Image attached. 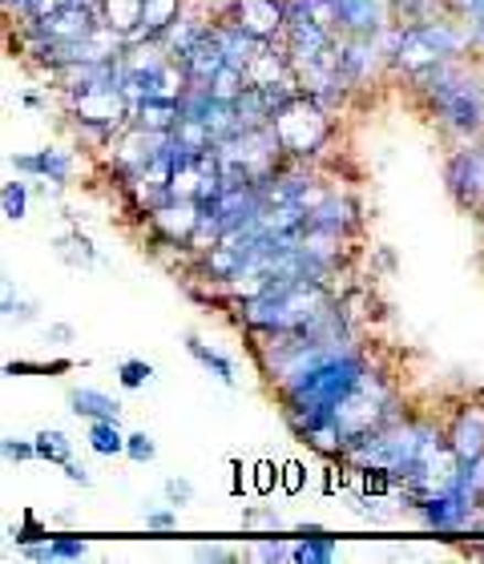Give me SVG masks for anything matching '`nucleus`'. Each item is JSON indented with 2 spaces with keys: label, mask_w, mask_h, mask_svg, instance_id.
Returning <instances> with one entry per match:
<instances>
[{
  "label": "nucleus",
  "mask_w": 484,
  "mask_h": 564,
  "mask_svg": "<svg viewBox=\"0 0 484 564\" xmlns=\"http://www.w3.org/2000/svg\"><path fill=\"white\" fill-rule=\"evenodd\" d=\"M416 89L424 94L428 109L440 118L444 130H452L456 138L473 141L484 133V85L476 77L456 65V61H440L428 73L412 77Z\"/></svg>",
  "instance_id": "nucleus-1"
},
{
  "label": "nucleus",
  "mask_w": 484,
  "mask_h": 564,
  "mask_svg": "<svg viewBox=\"0 0 484 564\" xmlns=\"http://www.w3.org/2000/svg\"><path fill=\"white\" fill-rule=\"evenodd\" d=\"M271 133L279 138V150H283L287 162L308 165L323 153V145L331 141V113L308 94H295L291 101L275 109Z\"/></svg>",
  "instance_id": "nucleus-2"
},
{
  "label": "nucleus",
  "mask_w": 484,
  "mask_h": 564,
  "mask_svg": "<svg viewBox=\"0 0 484 564\" xmlns=\"http://www.w3.org/2000/svg\"><path fill=\"white\" fill-rule=\"evenodd\" d=\"M218 21L238 24L259 41H279L287 29V0H226Z\"/></svg>",
  "instance_id": "nucleus-3"
},
{
  "label": "nucleus",
  "mask_w": 484,
  "mask_h": 564,
  "mask_svg": "<svg viewBox=\"0 0 484 564\" xmlns=\"http://www.w3.org/2000/svg\"><path fill=\"white\" fill-rule=\"evenodd\" d=\"M444 182L464 210H484V150L476 145L452 150L449 165H444Z\"/></svg>",
  "instance_id": "nucleus-4"
},
{
  "label": "nucleus",
  "mask_w": 484,
  "mask_h": 564,
  "mask_svg": "<svg viewBox=\"0 0 484 564\" xmlns=\"http://www.w3.org/2000/svg\"><path fill=\"white\" fill-rule=\"evenodd\" d=\"M9 165L21 177H29V182H33V177H45V182L69 186L77 158H73L69 150H61V145H45V150H36V153H12Z\"/></svg>",
  "instance_id": "nucleus-5"
},
{
  "label": "nucleus",
  "mask_w": 484,
  "mask_h": 564,
  "mask_svg": "<svg viewBox=\"0 0 484 564\" xmlns=\"http://www.w3.org/2000/svg\"><path fill=\"white\" fill-rule=\"evenodd\" d=\"M449 447L461 464H473L484 456V408H464L449 427Z\"/></svg>",
  "instance_id": "nucleus-6"
},
{
  "label": "nucleus",
  "mask_w": 484,
  "mask_h": 564,
  "mask_svg": "<svg viewBox=\"0 0 484 564\" xmlns=\"http://www.w3.org/2000/svg\"><path fill=\"white\" fill-rule=\"evenodd\" d=\"M178 121H182V97H142L130 109V126H142V130L154 133H174Z\"/></svg>",
  "instance_id": "nucleus-7"
},
{
  "label": "nucleus",
  "mask_w": 484,
  "mask_h": 564,
  "mask_svg": "<svg viewBox=\"0 0 484 564\" xmlns=\"http://www.w3.org/2000/svg\"><path fill=\"white\" fill-rule=\"evenodd\" d=\"M308 223L323 226V230H335V235L347 238L355 226H359V206H355V198H347V194H340V189H331L327 198L308 214Z\"/></svg>",
  "instance_id": "nucleus-8"
},
{
  "label": "nucleus",
  "mask_w": 484,
  "mask_h": 564,
  "mask_svg": "<svg viewBox=\"0 0 484 564\" xmlns=\"http://www.w3.org/2000/svg\"><path fill=\"white\" fill-rule=\"evenodd\" d=\"M182 65H186L190 82H206V85H211L214 73L223 69V65H226V48H223V41H218V33H214V24L198 36V45H194L186 57H182Z\"/></svg>",
  "instance_id": "nucleus-9"
},
{
  "label": "nucleus",
  "mask_w": 484,
  "mask_h": 564,
  "mask_svg": "<svg viewBox=\"0 0 484 564\" xmlns=\"http://www.w3.org/2000/svg\"><path fill=\"white\" fill-rule=\"evenodd\" d=\"M69 412L82 415V420H121V403L97 388H73Z\"/></svg>",
  "instance_id": "nucleus-10"
},
{
  "label": "nucleus",
  "mask_w": 484,
  "mask_h": 564,
  "mask_svg": "<svg viewBox=\"0 0 484 564\" xmlns=\"http://www.w3.org/2000/svg\"><path fill=\"white\" fill-rule=\"evenodd\" d=\"M182 17V0H146L142 4V29L130 36V45L133 41H150V36H162L170 24Z\"/></svg>",
  "instance_id": "nucleus-11"
},
{
  "label": "nucleus",
  "mask_w": 484,
  "mask_h": 564,
  "mask_svg": "<svg viewBox=\"0 0 484 564\" xmlns=\"http://www.w3.org/2000/svg\"><path fill=\"white\" fill-rule=\"evenodd\" d=\"M53 250H57V259H65L69 267H77V271H89V267H97V262H101L97 247L82 235V230H77V226L53 238Z\"/></svg>",
  "instance_id": "nucleus-12"
},
{
  "label": "nucleus",
  "mask_w": 484,
  "mask_h": 564,
  "mask_svg": "<svg viewBox=\"0 0 484 564\" xmlns=\"http://www.w3.org/2000/svg\"><path fill=\"white\" fill-rule=\"evenodd\" d=\"M142 4L146 0H101L97 12H101V24L118 29V33L130 41V36L142 29Z\"/></svg>",
  "instance_id": "nucleus-13"
},
{
  "label": "nucleus",
  "mask_w": 484,
  "mask_h": 564,
  "mask_svg": "<svg viewBox=\"0 0 484 564\" xmlns=\"http://www.w3.org/2000/svg\"><path fill=\"white\" fill-rule=\"evenodd\" d=\"M186 351L198 359L206 371H211L214 379H223L226 388H238V371H235V359H226L223 351H214V347H206V343L198 339V335H186Z\"/></svg>",
  "instance_id": "nucleus-14"
},
{
  "label": "nucleus",
  "mask_w": 484,
  "mask_h": 564,
  "mask_svg": "<svg viewBox=\"0 0 484 564\" xmlns=\"http://www.w3.org/2000/svg\"><path fill=\"white\" fill-rule=\"evenodd\" d=\"M126 440L118 420H89V447L97 456H126Z\"/></svg>",
  "instance_id": "nucleus-15"
},
{
  "label": "nucleus",
  "mask_w": 484,
  "mask_h": 564,
  "mask_svg": "<svg viewBox=\"0 0 484 564\" xmlns=\"http://www.w3.org/2000/svg\"><path fill=\"white\" fill-rule=\"evenodd\" d=\"M36 444V459H45V464H69L73 459V440L61 427H45V432L33 435Z\"/></svg>",
  "instance_id": "nucleus-16"
},
{
  "label": "nucleus",
  "mask_w": 484,
  "mask_h": 564,
  "mask_svg": "<svg viewBox=\"0 0 484 564\" xmlns=\"http://www.w3.org/2000/svg\"><path fill=\"white\" fill-rule=\"evenodd\" d=\"M247 73L238 69V65H223V69L211 77V94L214 101H238V97L247 94Z\"/></svg>",
  "instance_id": "nucleus-17"
},
{
  "label": "nucleus",
  "mask_w": 484,
  "mask_h": 564,
  "mask_svg": "<svg viewBox=\"0 0 484 564\" xmlns=\"http://www.w3.org/2000/svg\"><path fill=\"white\" fill-rule=\"evenodd\" d=\"M29 194H33V182H24V177L4 182V194H0V202H4V218L21 223L24 214H29Z\"/></svg>",
  "instance_id": "nucleus-18"
},
{
  "label": "nucleus",
  "mask_w": 484,
  "mask_h": 564,
  "mask_svg": "<svg viewBox=\"0 0 484 564\" xmlns=\"http://www.w3.org/2000/svg\"><path fill=\"white\" fill-rule=\"evenodd\" d=\"M335 556V536H323V532H311L295 544V561L308 564H327Z\"/></svg>",
  "instance_id": "nucleus-19"
},
{
  "label": "nucleus",
  "mask_w": 484,
  "mask_h": 564,
  "mask_svg": "<svg viewBox=\"0 0 484 564\" xmlns=\"http://www.w3.org/2000/svg\"><path fill=\"white\" fill-rule=\"evenodd\" d=\"M118 379H121V388H126V391H138V388H146V383L154 379V364H146V359H121Z\"/></svg>",
  "instance_id": "nucleus-20"
},
{
  "label": "nucleus",
  "mask_w": 484,
  "mask_h": 564,
  "mask_svg": "<svg viewBox=\"0 0 484 564\" xmlns=\"http://www.w3.org/2000/svg\"><path fill=\"white\" fill-rule=\"evenodd\" d=\"M126 456L133 459V464H154L158 456V444L150 432H130V440H126Z\"/></svg>",
  "instance_id": "nucleus-21"
},
{
  "label": "nucleus",
  "mask_w": 484,
  "mask_h": 564,
  "mask_svg": "<svg viewBox=\"0 0 484 564\" xmlns=\"http://www.w3.org/2000/svg\"><path fill=\"white\" fill-rule=\"evenodd\" d=\"M9 536H12V544H17V549H33V544L49 541V529H45V524H36L33 517H24L21 529H12Z\"/></svg>",
  "instance_id": "nucleus-22"
},
{
  "label": "nucleus",
  "mask_w": 484,
  "mask_h": 564,
  "mask_svg": "<svg viewBox=\"0 0 484 564\" xmlns=\"http://www.w3.org/2000/svg\"><path fill=\"white\" fill-rule=\"evenodd\" d=\"M85 549H89V544H85L82 536H57V541H53V561H82Z\"/></svg>",
  "instance_id": "nucleus-23"
},
{
  "label": "nucleus",
  "mask_w": 484,
  "mask_h": 564,
  "mask_svg": "<svg viewBox=\"0 0 484 564\" xmlns=\"http://www.w3.org/2000/svg\"><path fill=\"white\" fill-rule=\"evenodd\" d=\"M4 459H9V464H29V459H36V444L33 440L9 435V440H4Z\"/></svg>",
  "instance_id": "nucleus-24"
},
{
  "label": "nucleus",
  "mask_w": 484,
  "mask_h": 564,
  "mask_svg": "<svg viewBox=\"0 0 484 564\" xmlns=\"http://www.w3.org/2000/svg\"><path fill=\"white\" fill-rule=\"evenodd\" d=\"M165 500H170L174 508L190 505V500H194V484L182 480V476H170V480H165Z\"/></svg>",
  "instance_id": "nucleus-25"
},
{
  "label": "nucleus",
  "mask_w": 484,
  "mask_h": 564,
  "mask_svg": "<svg viewBox=\"0 0 484 564\" xmlns=\"http://www.w3.org/2000/svg\"><path fill=\"white\" fill-rule=\"evenodd\" d=\"M4 318H9V323H33L36 306L33 303H12V291L4 286Z\"/></svg>",
  "instance_id": "nucleus-26"
},
{
  "label": "nucleus",
  "mask_w": 484,
  "mask_h": 564,
  "mask_svg": "<svg viewBox=\"0 0 484 564\" xmlns=\"http://www.w3.org/2000/svg\"><path fill=\"white\" fill-rule=\"evenodd\" d=\"M146 529H154V532H170L178 529V508H158V512H146Z\"/></svg>",
  "instance_id": "nucleus-27"
},
{
  "label": "nucleus",
  "mask_w": 484,
  "mask_h": 564,
  "mask_svg": "<svg viewBox=\"0 0 484 564\" xmlns=\"http://www.w3.org/2000/svg\"><path fill=\"white\" fill-rule=\"evenodd\" d=\"M255 556H259V561H283V556H295V549H287L283 541H262L259 549H255Z\"/></svg>",
  "instance_id": "nucleus-28"
},
{
  "label": "nucleus",
  "mask_w": 484,
  "mask_h": 564,
  "mask_svg": "<svg viewBox=\"0 0 484 564\" xmlns=\"http://www.w3.org/2000/svg\"><path fill=\"white\" fill-rule=\"evenodd\" d=\"M464 24H469V33H473V45L484 48V4H476V9L464 17Z\"/></svg>",
  "instance_id": "nucleus-29"
},
{
  "label": "nucleus",
  "mask_w": 484,
  "mask_h": 564,
  "mask_svg": "<svg viewBox=\"0 0 484 564\" xmlns=\"http://www.w3.org/2000/svg\"><path fill=\"white\" fill-rule=\"evenodd\" d=\"M255 471H259V476H255V488H259V492H271L275 484L283 480V476H279V471H275L271 464H259Z\"/></svg>",
  "instance_id": "nucleus-30"
},
{
  "label": "nucleus",
  "mask_w": 484,
  "mask_h": 564,
  "mask_svg": "<svg viewBox=\"0 0 484 564\" xmlns=\"http://www.w3.org/2000/svg\"><path fill=\"white\" fill-rule=\"evenodd\" d=\"M61 468H65V476H69L73 484H82V488H89V468H85V464L69 459V464H61Z\"/></svg>",
  "instance_id": "nucleus-31"
},
{
  "label": "nucleus",
  "mask_w": 484,
  "mask_h": 564,
  "mask_svg": "<svg viewBox=\"0 0 484 564\" xmlns=\"http://www.w3.org/2000/svg\"><path fill=\"white\" fill-rule=\"evenodd\" d=\"M283 488L287 492H299V488H303V468H299V464H287L283 468Z\"/></svg>",
  "instance_id": "nucleus-32"
},
{
  "label": "nucleus",
  "mask_w": 484,
  "mask_h": 564,
  "mask_svg": "<svg viewBox=\"0 0 484 564\" xmlns=\"http://www.w3.org/2000/svg\"><path fill=\"white\" fill-rule=\"evenodd\" d=\"M198 556H202V561H230L235 553H230V549H223V544H202Z\"/></svg>",
  "instance_id": "nucleus-33"
},
{
  "label": "nucleus",
  "mask_w": 484,
  "mask_h": 564,
  "mask_svg": "<svg viewBox=\"0 0 484 564\" xmlns=\"http://www.w3.org/2000/svg\"><path fill=\"white\" fill-rule=\"evenodd\" d=\"M49 339L69 343V339H73V327H65V323H53V327H49Z\"/></svg>",
  "instance_id": "nucleus-34"
},
{
  "label": "nucleus",
  "mask_w": 484,
  "mask_h": 564,
  "mask_svg": "<svg viewBox=\"0 0 484 564\" xmlns=\"http://www.w3.org/2000/svg\"><path fill=\"white\" fill-rule=\"evenodd\" d=\"M21 106H24V109H45V97H41V94H24V97H21Z\"/></svg>",
  "instance_id": "nucleus-35"
},
{
  "label": "nucleus",
  "mask_w": 484,
  "mask_h": 564,
  "mask_svg": "<svg viewBox=\"0 0 484 564\" xmlns=\"http://www.w3.org/2000/svg\"><path fill=\"white\" fill-rule=\"evenodd\" d=\"M73 4H89V9H97V4H101V0H73Z\"/></svg>",
  "instance_id": "nucleus-36"
}]
</instances>
